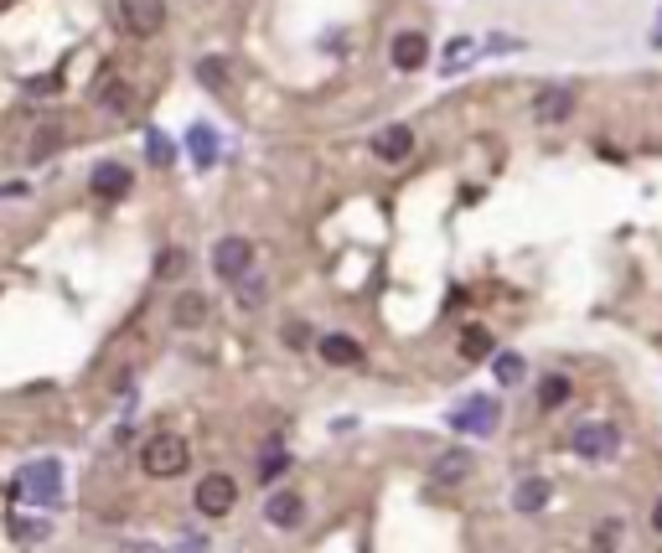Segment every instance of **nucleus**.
<instances>
[{"label":"nucleus","instance_id":"nucleus-17","mask_svg":"<svg viewBox=\"0 0 662 553\" xmlns=\"http://www.w3.org/2000/svg\"><path fill=\"white\" fill-rule=\"evenodd\" d=\"M513 507L528 512V517H533V512H544V507H549V481H544V476H528V481L513 491Z\"/></svg>","mask_w":662,"mask_h":553},{"label":"nucleus","instance_id":"nucleus-31","mask_svg":"<svg viewBox=\"0 0 662 553\" xmlns=\"http://www.w3.org/2000/svg\"><path fill=\"white\" fill-rule=\"evenodd\" d=\"M11 533H16L21 543H42L52 528H47V522H32V517H16V522H11Z\"/></svg>","mask_w":662,"mask_h":553},{"label":"nucleus","instance_id":"nucleus-32","mask_svg":"<svg viewBox=\"0 0 662 553\" xmlns=\"http://www.w3.org/2000/svg\"><path fill=\"white\" fill-rule=\"evenodd\" d=\"M285 347H290V352L311 347V326H306V321H285Z\"/></svg>","mask_w":662,"mask_h":553},{"label":"nucleus","instance_id":"nucleus-11","mask_svg":"<svg viewBox=\"0 0 662 553\" xmlns=\"http://www.w3.org/2000/svg\"><path fill=\"white\" fill-rule=\"evenodd\" d=\"M264 517H269V528H300V522H306V502H300L295 491H275V497L264 502Z\"/></svg>","mask_w":662,"mask_h":553},{"label":"nucleus","instance_id":"nucleus-1","mask_svg":"<svg viewBox=\"0 0 662 553\" xmlns=\"http://www.w3.org/2000/svg\"><path fill=\"white\" fill-rule=\"evenodd\" d=\"M11 497L26 502V507H57L63 502V460H52V455L26 460L16 471V481H11Z\"/></svg>","mask_w":662,"mask_h":553},{"label":"nucleus","instance_id":"nucleus-10","mask_svg":"<svg viewBox=\"0 0 662 553\" xmlns=\"http://www.w3.org/2000/svg\"><path fill=\"white\" fill-rule=\"evenodd\" d=\"M316 352H321V362H331V367H357V362H363V347H357L347 331H326L321 342H316Z\"/></svg>","mask_w":662,"mask_h":553},{"label":"nucleus","instance_id":"nucleus-5","mask_svg":"<svg viewBox=\"0 0 662 553\" xmlns=\"http://www.w3.org/2000/svg\"><path fill=\"white\" fill-rule=\"evenodd\" d=\"M192 502H197L202 517H228L233 502H238V481L223 476V471H207V476L197 481V491H192Z\"/></svg>","mask_w":662,"mask_h":553},{"label":"nucleus","instance_id":"nucleus-30","mask_svg":"<svg viewBox=\"0 0 662 553\" xmlns=\"http://www.w3.org/2000/svg\"><path fill=\"white\" fill-rule=\"evenodd\" d=\"M182 269H187V254H182V249H161V259H156V274H161V280H176Z\"/></svg>","mask_w":662,"mask_h":553},{"label":"nucleus","instance_id":"nucleus-20","mask_svg":"<svg viewBox=\"0 0 662 553\" xmlns=\"http://www.w3.org/2000/svg\"><path fill=\"white\" fill-rule=\"evenodd\" d=\"M492 367H497V383H502V388H513V383H523V378H528V362H523L518 352H497V357H492Z\"/></svg>","mask_w":662,"mask_h":553},{"label":"nucleus","instance_id":"nucleus-24","mask_svg":"<svg viewBox=\"0 0 662 553\" xmlns=\"http://www.w3.org/2000/svg\"><path fill=\"white\" fill-rule=\"evenodd\" d=\"M285 466H290L285 445H264V460H259V481H275V476H285Z\"/></svg>","mask_w":662,"mask_h":553},{"label":"nucleus","instance_id":"nucleus-33","mask_svg":"<svg viewBox=\"0 0 662 553\" xmlns=\"http://www.w3.org/2000/svg\"><path fill=\"white\" fill-rule=\"evenodd\" d=\"M487 52H523V42H518V37H492Z\"/></svg>","mask_w":662,"mask_h":553},{"label":"nucleus","instance_id":"nucleus-18","mask_svg":"<svg viewBox=\"0 0 662 553\" xmlns=\"http://www.w3.org/2000/svg\"><path fill=\"white\" fill-rule=\"evenodd\" d=\"M171 321H176V326H202V321H207V295H197V290L176 295V305H171Z\"/></svg>","mask_w":662,"mask_h":553},{"label":"nucleus","instance_id":"nucleus-12","mask_svg":"<svg viewBox=\"0 0 662 553\" xmlns=\"http://www.w3.org/2000/svg\"><path fill=\"white\" fill-rule=\"evenodd\" d=\"M409 150H414V130L409 125H388V130L373 135V156L378 161H404Z\"/></svg>","mask_w":662,"mask_h":553},{"label":"nucleus","instance_id":"nucleus-27","mask_svg":"<svg viewBox=\"0 0 662 553\" xmlns=\"http://www.w3.org/2000/svg\"><path fill=\"white\" fill-rule=\"evenodd\" d=\"M197 78H202L207 88H228V63H223V57H202V63H197Z\"/></svg>","mask_w":662,"mask_h":553},{"label":"nucleus","instance_id":"nucleus-25","mask_svg":"<svg viewBox=\"0 0 662 553\" xmlns=\"http://www.w3.org/2000/svg\"><path fill=\"white\" fill-rule=\"evenodd\" d=\"M471 57H476V42H471V37H456V42L445 47V73H461Z\"/></svg>","mask_w":662,"mask_h":553},{"label":"nucleus","instance_id":"nucleus-21","mask_svg":"<svg viewBox=\"0 0 662 553\" xmlns=\"http://www.w3.org/2000/svg\"><path fill=\"white\" fill-rule=\"evenodd\" d=\"M145 156H150V166H171L176 161V145L166 140V130H145Z\"/></svg>","mask_w":662,"mask_h":553},{"label":"nucleus","instance_id":"nucleus-36","mask_svg":"<svg viewBox=\"0 0 662 553\" xmlns=\"http://www.w3.org/2000/svg\"><path fill=\"white\" fill-rule=\"evenodd\" d=\"M652 47H662V11H657V21H652Z\"/></svg>","mask_w":662,"mask_h":553},{"label":"nucleus","instance_id":"nucleus-28","mask_svg":"<svg viewBox=\"0 0 662 553\" xmlns=\"http://www.w3.org/2000/svg\"><path fill=\"white\" fill-rule=\"evenodd\" d=\"M238 305H244V311H259V305H264V280H259V274L238 280Z\"/></svg>","mask_w":662,"mask_h":553},{"label":"nucleus","instance_id":"nucleus-34","mask_svg":"<svg viewBox=\"0 0 662 553\" xmlns=\"http://www.w3.org/2000/svg\"><path fill=\"white\" fill-rule=\"evenodd\" d=\"M207 548V538H197V533H187L182 543H176V553H202Z\"/></svg>","mask_w":662,"mask_h":553},{"label":"nucleus","instance_id":"nucleus-26","mask_svg":"<svg viewBox=\"0 0 662 553\" xmlns=\"http://www.w3.org/2000/svg\"><path fill=\"white\" fill-rule=\"evenodd\" d=\"M21 88H26V94H37V99H47V94H63V68H52V73H37V78H26Z\"/></svg>","mask_w":662,"mask_h":553},{"label":"nucleus","instance_id":"nucleus-6","mask_svg":"<svg viewBox=\"0 0 662 553\" xmlns=\"http://www.w3.org/2000/svg\"><path fill=\"white\" fill-rule=\"evenodd\" d=\"M616 450H621V429H616V424L595 419V424H580V429H575V455H580V460H595V466H606Z\"/></svg>","mask_w":662,"mask_h":553},{"label":"nucleus","instance_id":"nucleus-9","mask_svg":"<svg viewBox=\"0 0 662 553\" xmlns=\"http://www.w3.org/2000/svg\"><path fill=\"white\" fill-rule=\"evenodd\" d=\"M388 57H394V68H399V73H419V68L430 63V42H425V32H399V37H394V52H388Z\"/></svg>","mask_w":662,"mask_h":553},{"label":"nucleus","instance_id":"nucleus-7","mask_svg":"<svg viewBox=\"0 0 662 553\" xmlns=\"http://www.w3.org/2000/svg\"><path fill=\"white\" fill-rule=\"evenodd\" d=\"M119 26L130 37H156L166 26V0H119Z\"/></svg>","mask_w":662,"mask_h":553},{"label":"nucleus","instance_id":"nucleus-23","mask_svg":"<svg viewBox=\"0 0 662 553\" xmlns=\"http://www.w3.org/2000/svg\"><path fill=\"white\" fill-rule=\"evenodd\" d=\"M564 398H569V378L564 373H549L544 383H538V404H544V409H559Z\"/></svg>","mask_w":662,"mask_h":553},{"label":"nucleus","instance_id":"nucleus-4","mask_svg":"<svg viewBox=\"0 0 662 553\" xmlns=\"http://www.w3.org/2000/svg\"><path fill=\"white\" fill-rule=\"evenodd\" d=\"M249 269H254V243L249 238H218L213 243V274L218 280H228V285H238V280H249Z\"/></svg>","mask_w":662,"mask_h":553},{"label":"nucleus","instance_id":"nucleus-22","mask_svg":"<svg viewBox=\"0 0 662 553\" xmlns=\"http://www.w3.org/2000/svg\"><path fill=\"white\" fill-rule=\"evenodd\" d=\"M466 476H471V455H466V450H450V455H440L435 481H466Z\"/></svg>","mask_w":662,"mask_h":553},{"label":"nucleus","instance_id":"nucleus-14","mask_svg":"<svg viewBox=\"0 0 662 553\" xmlns=\"http://www.w3.org/2000/svg\"><path fill=\"white\" fill-rule=\"evenodd\" d=\"M187 150H192V166L197 171H213L218 166V130L213 125H192L187 130Z\"/></svg>","mask_w":662,"mask_h":553},{"label":"nucleus","instance_id":"nucleus-13","mask_svg":"<svg viewBox=\"0 0 662 553\" xmlns=\"http://www.w3.org/2000/svg\"><path fill=\"white\" fill-rule=\"evenodd\" d=\"M569 109H575V88H549V94H538L533 119L538 125H559V119H569Z\"/></svg>","mask_w":662,"mask_h":553},{"label":"nucleus","instance_id":"nucleus-3","mask_svg":"<svg viewBox=\"0 0 662 553\" xmlns=\"http://www.w3.org/2000/svg\"><path fill=\"white\" fill-rule=\"evenodd\" d=\"M497 419H502V409H497V398H487V393H476V398H466V404L450 409V424H456L461 435H476V440L497 435Z\"/></svg>","mask_w":662,"mask_h":553},{"label":"nucleus","instance_id":"nucleus-29","mask_svg":"<svg viewBox=\"0 0 662 553\" xmlns=\"http://www.w3.org/2000/svg\"><path fill=\"white\" fill-rule=\"evenodd\" d=\"M57 145H63V125H42V135H37V145H32V161H47Z\"/></svg>","mask_w":662,"mask_h":553},{"label":"nucleus","instance_id":"nucleus-15","mask_svg":"<svg viewBox=\"0 0 662 553\" xmlns=\"http://www.w3.org/2000/svg\"><path fill=\"white\" fill-rule=\"evenodd\" d=\"M94 104H104L109 114H125V109L135 104V94H130V83H125V78H114V73H104V78L94 83Z\"/></svg>","mask_w":662,"mask_h":553},{"label":"nucleus","instance_id":"nucleus-19","mask_svg":"<svg viewBox=\"0 0 662 553\" xmlns=\"http://www.w3.org/2000/svg\"><path fill=\"white\" fill-rule=\"evenodd\" d=\"M590 543H595L600 553H616V548L626 543V522H621V517H600L595 533H590Z\"/></svg>","mask_w":662,"mask_h":553},{"label":"nucleus","instance_id":"nucleus-35","mask_svg":"<svg viewBox=\"0 0 662 553\" xmlns=\"http://www.w3.org/2000/svg\"><path fill=\"white\" fill-rule=\"evenodd\" d=\"M652 533H662V497H657V507H652Z\"/></svg>","mask_w":662,"mask_h":553},{"label":"nucleus","instance_id":"nucleus-16","mask_svg":"<svg viewBox=\"0 0 662 553\" xmlns=\"http://www.w3.org/2000/svg\"><path fill=\"white\" fill-rule=\"evenodd\" d=\"M461 357H466V362L497 357V336H492L487 326H466V331H461Z\"/></svg>","mask_w":662,"mask_h":553},{"label":"nucleus","instance_id":"nucleus-8","mask_svg":"<svg viewBox=\"0 0 662 553\" xmlns=\"http://www.w3.org/2000/svg\"><path fill=\"white\" fill-rule=\"evenodd\" d=\"M130 187H135V176L119 166V161H104V166H94V176H88V192H94L99 202H119V197H130Z\"/></svg>","mask_w":662,"mask_h":553},{"label":"nucleus","instance_id":"nucleus-2","mask_svg":"<svg viewBox=\"0 0 662 553\" xmlns=\"http://www.w3.org/2000/svg\"><path fill=\"white\" fill-rule=\"evenodd\" d=\"M187 460H192L187 440H182V435H171V429H161V435H150V440H145V450H140V466H145V476H156V481H166V476H182V471H187Z\"/></svg>","mask_w":662,"mask_h":553}]
</instances>
